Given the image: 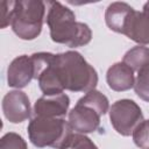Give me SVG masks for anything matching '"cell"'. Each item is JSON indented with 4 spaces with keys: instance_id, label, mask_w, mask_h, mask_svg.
<instances>
[{
    "instance_id": "cell-1",
    "label": "cell",
    "mask_w": 149,
    "mask_h": 149,
    "mask_svg": "<svg viewBox=\"0 0 149 149\" xmlns=\"http://www.w3.org/2000/svg\"><path fill=\"white\" fill-rule=\"evenodd\" d=\"M45 21L54 42L70 48L83 47L91 42V28L84 22L76 21V15L69 7L59 1H49Z\"/></svg>"
},
{
    "instance_id": "cell-2",
    "label": "cell",
    "mask_w": 149,
    "mask_h": 149,
    "mask_svg": "<svg viewBox=\"0 0 149 149\" xmlns=\"http://www.w3.org/2000/svg\"><path fill=\"white\" fill-rule=\"evenodd\" d=\"M54 66L64 90L84 93L95 90L98 73L78 51L69 50L62 54H56Z\"/></svg>"
},
{
    "instance_id": "cell-3",
    "label": "cell",
    "mask_w": 149,
    "mask_h": 149,
    "mask_svg": "<svg viewBox=\"0 0 149 149\" xmlns=\"http://www.w3.org/2000/svg\"><path fill=\"white\" fill-rule=\"evenodd\" d=\"M30 142L37 148L51 147L62 149L73 134L72 128L63 118L34 115L27 127Z\"/></svg>"
},
{
    "instance_id": "cell-4",
    "label": "cell",
    "mask_w": 149,
    "mask_h": 149,
    "mask_svg": "<svg viewBox=\"0 0 149 149\" xmlns=\"http://www.w3.org/2000/svg\"><path fill=\"white\" fill-rule=\"evenodd\" d=\"M45 2L41 0H19L14 3L10 27L21 40L36 38L43 27Z\"/></svg>"
},
{
    "instance_id": "cell-5",
    "label": "cell",
    "mask_w": 149,
    "mask_h": 149,
    "mask_svg": "<svg viewBox=\"0 0 149 149\" xmlns=\"http://www.w3.org/2000/svg\"><path fill=\"white\" fill-rule=\"evenodd\" d=\"M109 120L118 134L129 136L144 119L140 106L134 100L120 99L109 107Z\"/></svg>"
},
{
    "instance_id": "cell-6",
    "label": "cell",
    "mask_w": 149,
    "mask_h": 149,
    "mask_svg": "<svg viewBox=\"0 0 149 149\" xmlns=\"http://www.w3.org/2000/svg\"><path fill=\"white\" fill-rule=\"evenodd\" d=\"M101 114L93 107L77 101L76 106L69 112V125L76 133L88 134L95 132L100 126Z\"/></svg>"
},
{
    "instance_id": "cell-7",
    "label": "cell",
    "mask_w": 149,
    "mask_h": 149,
    "mask_svg": "<svg viewBox=\"0 0 149 149\" xmlns=\"http://www.w3.org/2000/svg\"><path fill=\"white\" fill-rule=\"evenodd\" d=\"M2 112L5 118L12 123H21L26 121L31 115L28 95L20 90L9 91L2 99Z\"/></svg>"
},
{
    "instance_id": "cell-8",
    "label": "cell",
    "mask_w": 149,
    "mask_h": 149,
    "mask_svg": "<svg viewBox=\"0 0 149 149\" xmlns=\"http://www.w3.org/2000/svg\"><path fill=\"white\" fill-rule=\"evenodd\" d=\"M34 79V63L31 56L21 55L15 57L7 69L8 86L15 88L26 87Z\"/></svg>"
},
{
    "instance_id": "cell-9",
    "label": "cell",
    "mask_w": 149,
    "mask_h": 149,
    "mask_svg": "<svg viewBox=\"0 0 149 149\" xmlns=\"http://www.w3.org/2000/svg\"><path fill=\"white\" fill-rule=\"evenodd\" d=\"M70 98L68 94L58 93L52 95H42L35 101L34 115L50 116V118H64L69 111Z\"/></svg>"
},
{
    "instance_id": "cell-10",
    "label": "cell",
    "mask_w": 149,
    "mask_h": 149,
    "mask_svg": "<svg viewBox=\"0 0 149 149\" xmlns=\"http://www.w3.org/2000/svg\"><path fill=\"white\" fill-rule=\"evenodd\" d=\"M123 35L139 45L149 44V12L134 10L126 24Z\"/></svg>"
},
{
    "instance_id": "cell-11",
    "label": "cell",
    "mask_w": 149,
    "mask_h": 149,
    "mask_svg": "<svg viewBox=\"0 0 149 149\" xmlns=\"http://www.w3.org/2000/svg\"><path fill=\"white\" fill-rule=\"evenodd\" d=\"M108 87L116 92L128 91L135 85L134 71L123 62L114 63L108 68L106 73Z\"/></svg>"
},
{
    "instance_id": "cell-12",
    "label": "cell",
    "mask_w": 149,
    "mask_h": 149,
    "mask_svg": "<svg viewBox=\"0 0 149 149\" xmlns=\"http://www.w3.org/2000/svg\"><path fill=\"white\" fill-rule=\"evenodd\" d=\"M134 10L135 9L126 2H112L105 12V21L107 27L115 33L123 34L126 24Z\"/></svg>"
},
{
    "instance_id": "cell-13",
    "label": "cell",
    "mask_w": 149,
    "mask_h": 149,
    "mask_svg": "<svg viewBox=\"0 0 149 149\" xmlns=\"http://www.w3.org/2000/svg\"><path fill=\"white\" fill-rule=\"evenodd\" d=\"M122 62L126 63L134 72H137L149 62V48L144 45H136L129 49L125 54Z\"/></svg>"
},
{
    "instance_id": "cell-14",
    "label": "cell",
    "mask_w": 149,
    "mask_h": 149,
    "mask_svg": "<svg viewBox=\"0 0 149 149\" xmlns=\"http://www.w3.org/2000/svg\"><path fill=\"white\" fill-rule=\"evenodd\" d=\"M78 101L95 108L101 115H105L109 109V101H108L107 97L98 90H92V91L87 92Z\"/></svg>"
},
{
    "instance_id": "cell-15",
    "label": "cell",
    "mask_w": 149,
    "mask_h": 149,
    "mask_svg": "<svg viewBox=\"0 0 149 149\" xmlns=\"http://www.w3.org/2000/svg\"><path fill=\"white\" fill-rule=\"evenodd\" d=\"M134 91L140 99L149 102V62L137 71Z\"/></svg>"
},
{
    "instance_id": "cell-16",
    "label": "cell",
    "mask_w": 149,
    "mask_h": 149,
    "mask_svg": "<svg viewBox=\"0 0 149 149\" xmlns=\"http://www.w3.org/2000/svg\"><path fill=\"white\" fill-rule=\"evenodd\" d=\"M62 149H98V147L85 134L73 133Z\"/></svg>"
},
{
    "instance_id": "cell-17",
    "label": "cell",
    "mask_w": 149,
    "mask_h": 149,
    "mask_svg": "<svg viewBox=\"0 0 149 149\" xmlns=\"http://www.w3.org/2000/svg\"><path fill=\"white\" fill-rule=\"evenodd\" d=\"M134 143L141 149H149V120H143L132 134Z\"/></svg>"
},
{
    "instance_id": "cell-18",
    "label": "cell",
    "mask_w": 149,
    "mask_h": 149,
    "mask_svg": "<svg viewBox=\"0 0 149 149\" xmlns=\"http://www.w3.org/2000/svg\"><path fill=\"white\" fill-rule=\"evenodd\" d=\"M0 149H28V146L21 135L9 132L1 137Z\"/></svg>"
},
{
    "instance_id": "cell-19",
    "label": "cell",
    "mask_w": 149,
    "mask_h": 149,
    "mask_svg": "<svg viewBox=\"0 0 149 149\" xmlns=\"http://www.w3.org/2000/svg\"><path fill=\"white\" fill-rule=\"evenodd\" d=\"M14 3L15 1H2L1 2V28H6L7 26H10V19L14 9Z\"/></svg>"
}]
</instances>
